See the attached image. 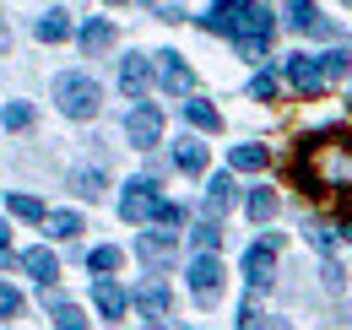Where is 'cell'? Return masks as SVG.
<instances>
[{"mask_svg":"<svg viewBox=\"0 0 352 330\" xmlns=\"http://www.w3.org/2000/svg\"><path fill=\"white\" fill-rule=\"evenodd\" d=\"M120 87H125L131 98H141V92L152 87V65H146V54H135V60H125V71H120Z\"/></svg>","mask_w":352,"mask_h":330,"instance_id":"obj_13","label":"cell"},{"mask_svg":"<svg viewBox=\"0 0 352 330\" xmlns=\"http://www.w3.org/2000/svg\"><path fill=\"white\" fill-rule=\"evenodd\" d=\"M282 11H287V22H293V33H309V38H331V22L314 11V0H282Z\"/></svg>","mask_w":352,"mask_h":330,"instance_id":"obj_8","label":"cell"},{"mask_svg":"<svg viewBox=\"0 0 352 330\" xmlns=\"http://www.w3.org/2000/svg\"><path fill=\"white\" fill-rule=\"evenodd\" d=\"M347 6H352V0H347Z\"/></svg>","mask_w":352,"mask_h":330,"instance_id":"obj_36","label":"cell"},{"mask_svg":"<svg viewBox=\"0 0 352 330\" xmlns=\"http://www.w3.org/2000/svg\"><path fill=\"white\" fill-rule=\"evenodd\" d=\"M201 28L206 33H228L244 60H265V49H271V11H265V0H217L201 16Z\"/></svg>","mask_w":352,"mask_h":330,"instance_id":"obj_2","label":"cell"},{"mask_svg":"<svg viewBox=\"0 0 352 330\" xmlns=\"http://www.w3.org/2000/svg\"><path fill=\"white\" fill-rule=\"evenodd\" d=\"M287 179L304 195H352V130H320L298 141Z\"/></svg>","mask_w":352,"mask_h":330,"instance_id":"obj_1","label":"cell"},{"mask_svg":"<svg viewBox=\"0 0 352 330\" xmlns=\"http://www.w3.org/2000/svg\"><path fill=\"white\" fill-rule=\"evenodd\" d=\"M265 163H271V152H265V146H255V141L233 146V168H239V173H261Z\"/></svg>","mask_w":352,"mask_h":330,"instance_id":"obj_19","label":"cell"},{"mask_svg":"<svg viewBox=\"0 0 352 330\" xmlns=\"http://www.w3.org/2000/svg\"><path fill=\"white\" fill-rule=\"evenodd\" d=\"M250 217H255V222H271V217H276V195H271V190H255V195H250Z\"/></svg>","mask_w":352,"mask_h":330,"instance_id":"obj_25","label":"cell"},{"mask_svg":"<svg viewBox=\"0 0 352 330\" xmlns=\"http://www.w3.org/2000/svg\"><path fill=\"white\" fill-rule=\"evenodd\" d=\"M33 124V109L28 103H6V130H28Z\"/></svg>","mask_w":352,"mask_h":330,"instance_id":"obj_27","label":"cell"},{"mask_svg":"<svg viewBox=\"0 0 352 330\" xmlns=\"http://www.w3.org/2000/svg\"><path fill=\"white\" fill-rule=\"evenodd\" d=\"M157 71H163V87H168V92H179V98L195 92V76H190V65H184L179 54H157Z\"/></svg>","mask_w":352,"mask_h":330,"instance_id":"obj_10","label":"cell"},{"mask_svg":"<svg viewBox=\"0 0 352 330\" xmlns=\"http://www.w3.org/2000/svg\"><path fill=\"white\" fill-rule=\"evenodd\" d=\"M38 43H65L71 38V11H49V16H38Z\"/></svg>","mask_w":352,"mask_h":330,"instance_id":"obj_14","label":"cell"},{"mask_svg":"<svg viewBox=\"0 0 352 330\" xmlns=\"http://www.w3.org/2000/svg\"><path fill=\"white\" fill-rule=\"evenodd\" d=\"M0 265H11V244H6V222H0Z\"/></svg>","mask_w":352,"mask_h":330,"instance_id":"obj_32","label":"cell"},{"mask_svg":"<svg viewBox=\"0 0 352 330\" xmlns=\"http://www.w3.org/2000/svg\"><path fill=\"white\" fill-rule=\"evenodd\" d=\"M92 298H98V314H103V320H120V314H125V287H120V282H109V276H98V287H92Z\"/></svg>","mask_w":352,"mask_h":330,"instance_id":"obj_12","label":"cell"},{"mask_svg":"<svg viewBox=\"0 0 352 330\" xmlns=\"http://www.w3.org/2000/svg\"><path fill=\"white\" fill-rule=\"evenodd\" d=\"M244 276H250V287H255V292L271 287V276H276V239H261V244L244 254Z\"/></svg>","mask_w":352,"mask_h":330,"instance_id":"obj_7","label":"cell"},{"mask_svg":"<svg viewBox=\"0 0 352 330\" xmlns=\"http://www.w3.org/2000/svg\"><path fill=\"white\" fill-rule=\"evenodd\" d=\"M54 98H60V109H65L71 120H92V114L103 109V92H98V87H92L87 76H60Z\"/></svg>","mask_w":352,"mask_h":330,"instance_id":"obj_3","label":"cell"},{"mask_svg":"<svg viewBox=\"0 0 352 330\" xmlns=\"http://www.w3.org/2000/svg\"><path fill=\"white\" fill-rule=\"evenodd\" d=\"M44 222H49L54 239H76V233H82V217H76V211H54V217H44Z\"/></svg>","mask_w":352,"mask_h":330,"instance_id":"obj_23","label":"cell"},{"mask_svg":"<svg viewBox=\"0 0 352 330\" xmlns=\"http://www.w3.org/2000/svg\"><path fill=\"white\" fill-rule=\"evenodd\" d=\"M206 190H212V195H206V201H212V211H228V206H233V179H228V173H217Z\"/></svg>","mask_w":352,"mask_h":330,"instance_id":"obj_24","label":"cell"},{"mask_svg":"<svg viewBox=\"0 0 352 330\" xmlns=\"http://www.w3.org/2000/svg\"><path fill=\"white\" fill-rule=\"evenodd\" d=\"M11 314H22V292L0 282V320H11Z\"/></svg>","mask_w":352,"mask_h":330,"instance_id":"obj_29","label":"cell"},{"mask_svg":"<svg viewBox=\"0 0 352 330\" xmlns=\"http://www.w3.org/2000/svg\"><path fill=\"white\" fill-rule=\"evenodd\" d=\"M146 330H163V325H146Z\"/></svg>","mask_w":352,"mask_h":330,"instance_id":"obj_34","label":"cell"},{"mask_svg":"<svg viewBox=\"0 0 352 330\" xmlns=\"http://www.w3.org/2000/svg\"><path fill=\"white\" fill-rule=\"evenodd\" d=\"M87 265L98 271V276H114V271L125 265V254H120L114 244H103V249H92V260H87Z\"/></svg>","mask_w":352,"mask_h":330,"instance_id":"obj_21","label":"cell"},{"mask_svg":"<svg viewBox=\"0 0 352 330\" xmlns=\"http://www.w3.org/2000/svg\"><path fill=\"white\" fill-rule=\"evenodd\" d=\"M190 239H195V249H201V254H212V249L222 244V228H217V222H201V228H195Z\"/></svg>","mask_w":352,"mask_h":330,"instance_id":"obj_26","label":"cell"},{"mask_svg":"<svg viewBox=\"0 0 352 330\" xmlns=\"http://www.w3.org/2000/svg\"><path fill=\"white\" fill-rule=\"evenodd\" d=\"M22 271H33L44 287L60 276V265H54V254H49V249H28V254H22Z\"/></svg>","mask_w":352,"mask_h":330,"instance_id":"obj_17","label":"cell"},{"mask_svg":"<svg viewBox=\"0 0 352 330\" xmlns=\"http://www.w3.org/2000/svg\"><path fill=\"white\" fill-rule=\"evenodd\" d=\"M190 292H195L201 303H217V298H222V265H217V254L190 260Z\"/></svg>","mask_w":352,"mask_h":330,"instance_id":"obj_6","label":"cell"},{"mask_svg":"<svg viewBox=\"0 0 352 330\" xmlns=\"http://www.w3.org/2000/svg\"><path fill=\"white\" fill-rule=\"evenodd\" d=\"M174 163L184 168V173H206V146H201V141H179Z\"/></svg>","mask_w":352,"mask_h":330,"instance_id":"obj_20","label":"cell"},{"mask_svg":"<svg viewBox=\"0 0 352 330\" xmlns=\"http://www.w3.org/2000/svg\"><path fill=\"white\" fill-rule=\"evenodd\" d=\"M6 49H11V33H6V22H0V54H6Z\"/></svg>","mask_w":352,"mask_h":330,"instance_id":"obj_33","label":"cell"},{"mask_svg":"<svg viewBox=\"0 0 352 330\" xmlns=\"http://www.w3.org/2000/svg\"><path fill=\"white\" fill-rule=\"evenodd\" d=\"M250 92H255L261 103H271V98H276V76H271V71H261V76L250 82Z\"/></svg>","mask_w":352,"mask_h":330,"instance_id":"obj_30","label":"cell"},{"mask_svg":"<svg viewBox=\"0 0 352 330\" xmlns=\"http://www.w3.org/2000/svg\"><path fill=\"white\" fill-rule=\"evenodd\" d=\"M71 184H76V195H87V201H98V195H103V173H76Z\"/></svg>","mask_w":352,"mask_h":330,"instance_id":"obj_28","label":"cell"},{"mask_svg":"<svg viewBox=\"0 0 352 330\" xmlns=\"http://www.w3.org/2000/svg\"><path fill=\"white\" fill-rule=\"evenodd\" d=\"M11 217H22V222H44L49 211H44L38 195H11Z\"/></svg>","mask_w":352,"mask_h":330,"instance_id":"obj_22","label":"cell"},{"mask_svg":"<svg viewBox=\"0 0 352 330\" xmlns=\"http://www.w3.org/2000/svg\"><path fill=\"white\" fill-rule=\"evenodd\" d=\"M114 6H120V0H114Z\"/></svg>","mask_w":352,"mask_h":330,"instance_id":"obj_35","label":"cell"},{"mask_svg":"<svg viewBox=\"0 0 352 330\" xmlns=\"http://www.w3.org/2000/svg\"><path fill=\"white\" fill-rule=\"evenodd\" d=\"M125 135H131L135 146H157V141H163V114H157L152 103H141L131 120H125Z\"/></svg>","mask_w":352,"mask_h":330,"instance_id":"obj_9","label":"cell"},{"mask_svg":"<svg viewBox=\"0 0 352 330\" xmlns=\"http://www.w3.org/2000/svg\"><path fill=\"white\" fill-rule=\"evenodd\" d=\"M287 82H293V92H304V98H320L325 87H336L320 54H293L287 60Z\"/></svg>","mask_w":352,"mask_h":330,"instance_id":"obj_4","label":"cell"},{"mask_svg":"<svg viewBox=\"0 0 352 330\" xmlns=\"http://www.w3.org/2000/svg\"><path fill=\"white\" fill-rule=\"evenodd\" d=\"M135 254H141L146 265H168V260H174V233H163V228H157V233H141Z\"/></svg>","mask_w":352,"mask_h":330,"instance_id":"obj_11","label":"cell"},{"mask_svg":"<svg viewBox=\"0 0 352 330\" xmlns=\"http://www.w3.org/2000/svg\"><path fill=\"white\" fill-rule=\"evenodd\" d=\"M239 330H261V314H255L250 303H244V314H239Z\"/></svg>","mask_w":352,"mask_h":330,"instance_id":"obj_31","label":"cell"},{"mask_svg":"<svg viewBox=\"0 0 352 330\" xmlns=\"http://www.w3.org/2000/svg\"><path fill=\"white\" fill-rule=\"evenodd\" d=\"M157 206H163L157 184H152V179H131V184H125V201H120V217H125V222H152Z\"/></svg>","mask_w":352,"mask_h":330,"instance_id":"obj_5","label":"cell"},{"mask_svg":"<svg viewBox=\"0 0 352 330\" xmlns=\"http://www.w3.org/2000/svg\"><path fill=\"white\" fill-rule=\"evenodd\" d=\"M184 120L195 124V130H206V135H217V130H222V114L212 109V103H195V98L184 103Z\"/></svg>","mask_w":352,"mask_h":330,"instance_id":"obj_18","label":"cell"},{"mask_svg":"<svg viewBox=\"0 0 352 330\" xmlns=\"http://www.w3.org/2000/svg\"><path fill=\"white\" fill-rule=\"evenodd\" d=\"M82 49H87V54L114 49V22H103V16H98V22H87V28H82Z\"/></svg>","mask_w":352,"mask_h":330,"instance_id":"obj_16","label":"cell"},{"mask_svg":"<svg viewBox=\"0 0 352 330\" xmlns=\"http://www.w3.org/2000/svg\"><path fill=\"white\" fill-rule=\"evenodd\" d=\"M135 303H141V314H152V320H163L174 298H168V287H163V282H146V287L135 292Z\"/></svg>","mask_w":352,"mask_h":330,"instance_id":"obj_15","label":"cell"}]
</instances>
